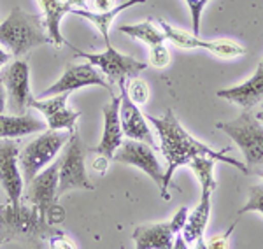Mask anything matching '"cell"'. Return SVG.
<instances>
[{
	"label": "cell",
	"instance_id": "cell-16",
	"mask_svg": "<svg viewBox=\"0 0 263 249\" xmlns=\"http://www.w3.org/2000/svg\"><path fill=\"white\" fill-rule=\"evenodd\" d=\"M102 114H104V133H102L99 146L93 149V153L112 158L118 147L123 144V130L120 123V97L112 95L111 102L105 104L104 109H102Z\"/></svg>",
	"mask_w": 263,
	"mask_h": 249
},
{
	"label": "cell",
	"instance_id": "cell-33",
	"mask_svg": "<svg viewBox=\"0 0 263 249\" xmlns=\"http://www.w3.org/2000/svg\"><path fill=\"white\" fill-rule=\"evenodd\" d=\"M53 239H57V237H53ZM57 240H58V239H57ZM60 240H65V237H62ZM51 246H53V247H60V244L54 242V240H51ZM65 247H74V244H72L70 240H67V242H65Z\"/></svg>",
	"mask_w": 263,
	"mask_h": 249
},
{
	"label": "cell",
	"instance_id": "cell-18",
	"mask_svg": "<svg viewBox=\"0 0 263 249\" xmlns=\"http://www.w3.org/2000/svg\"><path fill=\"white\" fill-rule=\"evenodd\" d=\"M216 95L219 99H224L227 102L240 105V107H244V111H249L256 104L263 102V63L256 67V72L248 81H244L239 86L219 90Z\"/></svg>",
	"mask_w": 263,
	"mask_h": 249
},
{
	"label": "cell",
	"instance_id": "cell-7",
	"mask_svg": "<svg viewBox=\"0 0 263 249\" xmlns=\"http://www.w3.org/2000/svg\"><path fill=\"white\" fill-rule=\"evenodd\" d=\"M158 25L162 27L165 37L181 49H205V51L214 53L216 56L228 58V60H230V58L242 56L246 53L244 46L235 41H228V39L203 41L198 35H195V33H188L186 30L172 27L171 23H167V21H163V20H158Z\"/></svg>",
	"mask_w": 263,
	"mask_h": 249
},
{
	"label": "cell",
	"instance_id": "cell-12",
	"mask_svg": "<svg viewBox=\"0 0 263 249\" xmlns=\"http://www.w3.org/2000/svg\"><path fill=\"white\" fill-rule=\"evenodd\" d=\"M58 167L60 162H51L48 167L42 170L30 181V189H28V198H30L32 205L37 209L41 218V223L48 226L46 216H48L49 209L57 204V189H58Z\"/></svg>",
	"mask_w": 263,
	"mask_h": 249
},
{
	"label": "cell",
	"instance_id": "cell-22",
	"mask_svg": "<svg viewBox=\"0 0 263 249\" xmlns=\"http://www.w3.org/2000/svg\"><path fill=\"white\" fill-rule=\"evenodd\" d=\"M120 32L132 37V39L144 42V44H147L149 48H155V46L163 44V42L167 41L162 27H156L151 20H146V21H142V23H135V25H121Z\"/></svg>",
	"mask_w": 263,
	"mask_h": 249
},
{
	"label": "cell",
	"instance_id": "cell-34",
	"mask_svg": "<svg viewBox=\"0 0 263 249\" xmlns=\"http://www.w3.org/2000/svg\"><path fill=\"white\" fill-rule=\"evenodd\" d=\"M74 7H84V4H86V0H69Z\"/></svg>",
	"mask_w": 263,
	"mask_h": 249
},
{
	"label": "cell",
	"instance_id": "cell-4",
	"mask_svg": "<svg viewBox=\"0 0 263 249\" xmlns=\"http://www.w3.org/2000/svg\"><path fill=\"white\" fill-rule=\"evenodd\" d=\"M70 132H62V130H48L41 133L37 139L25 147L20 153V168L23 179L27 183L35 177L42 168H46L58 156L62 147L67 144L70 139Z\"/></svg>",
	"mask_w": 263,
	"mask_h": 249
},
{
	"label": "cell",
	"instance_id": "cell-37",
	"mask_svg": "<svg viewBox=\"0 0 263 249\" xmlns=\"http://www.w3.org/2000/svg\"><path fill=\"white\" fill-rule=\"evenodd\" d=\"M261 176H263V174H261Z\"/></svg>",
	"mask_w": 263,
	"mask_h": 249
},
{
	"label": "cell",
	"instance_id": "cell-6",
	"mask_svg": "<svg viewBox=\"0 0 263 249\" xmlns=\"http://www.w3.org/2000/svg\"><path fill=\"white\" fill-rule=\"evenodd\" d=\"M58 167V189L57 197L60 198L63 193L72 189H93L95 186L88 179L86 168H84V153L83 144L78 133L70 135V142L60 160Z\"/></svg>",
	"mask_w": 263,
	"mask_h": 249
},
{
	"label": "cell",
	"instance_id": "cell-1",
	"mask_svg": "<svg viewBox=\"0 0 263 249\" xmlns=\"http://www.w3.org/2000/svg\"><path fill=\"white\" fill-rule=\"evenodd\" d=\"M147 121L153 123L156 133L160 137V149L165 156V162H167V170L163 174L162 186H160V193H162L163 200H168V186L172 183L174 172L182 165H188L190 160H193L195 156H211L216 162H224L228 165H233L235 168H239L242 174H249L246 163L239 162V160L227 156V153H230V147H224L221 151H216L213 147L205 146L203 142L197 141L192 133L186 132V128H182V125L179 123V120L174 114L172 109H167L163 112V116L156 118L147 114Z\"/></svg>",
	"mask_w": 263,
	"mask_h": 249
},
{
	"label": "cell",
	"instance_id": "cell-5",
	"mask_svg": "<svg viewBox=\"0 0 263 249\" xmlns=\"http://www.w3.org/2000/svg\"><path fill=\"white\" fill-rule=\"evenodd\" d=\"M70 49L76 56L86 58L91 65H95L109 79V83H120L125 79L135 78L147 67L146 62L137 60L130 54H123L118 49H114L111 44L105 46V51L102 53H84L81 49H76L74 46H70Z\"/></svg>",
	"mask_w": 263,
	"mask_h": 249
},
{
	"label": "cell",
	"instance_id": "cell-20",
	"mask_svg": "<svg viewBox=\"0 0 263 249\" xmlns=\"http://www.w3.org/2000/svg\"><path fill=\"white\" fill-rule=\"evenodd\" d=\"M146 0H126L123 4H118L114 9L111 11H105V12H95V11H90L86 7H72V14L79 16V18H84L88 20L90 23H93L97 27V30L100 32L102 39H104L105 46L111 44V39H109V30H111V25L114 18H116L120 12H123L125 9H130V7L137 6V4H144Z\"/></svg>",
	"mask_w": 263,
	"mask_h": 249
},
{
	"label": "cell",
	"instance_id": "cell-26",
	"mask_svg": "<svg viewBox=\"0 0 263 249\" xmlns=\"http://www.w3.org/2000/svg\"><path fill=\"white\" fill-rule=\"evenodd\" d=\"M188 4L190 16H192V30L195 35H198L200 32V20H202V12L205 9V6L211 0H184Z\"/></svg>",
	"mask_w": 263,
	"mask_h": 249
},
{
	"label": "cell",
	"instance_id": "cell-15",
	"mask_svg": "<svg viewBox=\"0 0 263 249\" xmlns=\"http://www.w3.org/2000/svg\"><path fill=\"white\" fill-rule=\"evenodd\" d=\"M120 86V123L123 135H126L132 141H141L146 144H153L151 128L147 125V118L142 114L139 105L132 102V99L126 93V79L118 83Z\"/></svg>",
	"mask_w": 263,
	"mask_h": 249
},
{
	"label": "cell",
	"instance_id": "cell-11",
	"mask_svg": "<svg viewBox=\"0 0 263 249\" xmlns=\"http://www.w3.org/2000/svg\"><path fill=\"white\" fill-rule=\"evenodd\" d=\"M2 83L6 86L7 105L12 114H23L30 107V65L27 60H14L4 69Z\"/></svg>",
	"mask_w": 263,
	"mask_h": 249
},
{
	"label": "cell",
	"instance_id": "cell-24",
	"mask_svg": "<svg viewBox=\"0 0 263 249\" xmlns=\"http://www.w3.org/2000/svg\"><path fill=\"white\" fill-rule=\"evenodd\" d=\"M126 93L132 99V102H135L137 105H144L149 99V86L147 83L141 78H130V83L126 86Z\"/></svg>",
	"mask_w": 263,
	"mask_h": 249
},
{
	"label": "cell",
	"instance_id": "cell-10",
	"mask_svg": "<svg viewBox=\"0 0 263 249\" xmlns=\"http://www.w3.org/2000/svg\"><path fill=\"white\" fill-rule=\"evenodd\" d=\"M84 86H102L112 95V90L109 86V83L102 78V74L97 70L95 65L88 63H69L63 70L57 83H53L49 88H46L44 91H41L39 99H46L51 95L58 93H72L76 90H81Z\"/></svg>",
	"mask_w": 263,
	"mask_h": 249
},
{
	"label": "cell",
	"instance_id": "cell-2",
	"mask_svg": "<svg viewBox=\"0 0 263 249\" xmlns=\"http://www.w3.org/2000/svg\"><path fill=\"white\" fill-rule=\"evenodd\" d=\"M0 44L11 53V56L20 58L39 46L51 44V39L41 16L14 7L0 23Z\"/></svg>",
	"mask_w": 263,
	"mask_h": 249
},
{
	"label": "cell",
	"instance_id": "cell-8",
	"mask_svg": "<svg viewBox=\"0 0 263 249\" xmlns=\"http://www.w3.org/2000/svg\"><path fill=\"white\" fill-rule=\"evenodd\" d=\"M23 174L20 168V147L9 139L0 142V184L9 198L12 213L21 210V193H23Z\"/></svg>",
	"mask_w": 263,
	"mask_h": 249
},
{
	"label": "cell",
	"instance_id": "cell-32",
	"mask_svg": "<svg viewBox=\"0 0 263 249\" xmlns=\"http://www.w3.org/2000/svg\"><path fill=\"white\" fill-rule=\"evenodd\" d=\"M9 60H11V53L7 51V49L4 48L2 44H0V69H2L4 65H7Z\"/></svg>",
	"mask_w": 263,
	"mask_h": 249
},
{
	"label": "cell",
	"instance_id": "cell-25",
	"mask_svg": "<svg viewBox=\"0 0 263 249\" xmlns=\"http://www.w3.org/2000/svg\"><path fill=\"white\" fill-rule=\"evenodd\" d=\"M260 213L263 214V184H254L249 189V197L248 202L244 204V207L239 209V216L244 213Z\"/></svg>",
	"mask_w": 263,
	"mask_h": 249
},
{
	"label": "cell",
	"instance_id": "cell-3",
	"mask_svg": "<svg viewBox=\"0 0 263 249\" xmlns=\"http://www.w3.org/2000/svg\"><path fill=\"white\" fill-rule=\"evenodd\" d=\"M216 126L230 135L233 142H237V146L240 147L249 174L253 168L263 165V126L253 112L244 111L235 120L223 121Z\"/></svg>",
	"mask_w": 263,
	"mask_h": 249
},
{
	"label": "cell",
	"instance_id": "cell-13",
	"mask_svg": "<svg viewBox=\"0 0 263 249\" xmlns=\"http://www.w3.org/2000/svg\"><path fill=\"white\" fill-rule=\"evenodd\" d=\"M111 160H114V162H118V163H126V165H134V167L141 168L144 174L149 176L158 186H162L165 170L162 168V165H160L151 144H146V142H141V141L123 142V144L118 147L116 153L112 155Z\"/></svg>",
	"mask_w": 263,
	"mask_h": 249
},
{
	"label": "cell",
	"instance_id": "cell-23",
	"mask_svg": "<svg viewBox=\"0 0 263 249\" xmlns=\"http://www.w3.org/2000/svg\"><path fill=\"white\" fill-rule=\"evenodd\" d=\"M214 158L211 156H195L193 160L188 162V167L195 172V176L200 181V186L205 189L214 191L216 189V179H214Z\"/></svg>",
	"mask_w": 263,
	"mask_h": 249
},
{
	"label": "cell",
	"instance_id": "cell-19",
	"mask_svg": "<svg viewBox=\"0 0 263 249\" xmlns=\"http://www.w3.org/2000/svg\"><path fill=\"white\" fill-rule=\"evenodd\" d=\"M42 9V21H44L46 32H48L51 44L62 48L65 44V39L62 35L60 25L62 20L67 14H70L72 11V4L69 0H37Z\"/></svg>",
	"mask_w": 263,
	"mask_h": 249
},
{
	"label": "cell",
	"instance_id": "cell-9",
	"mask_svg": "<svg viewBox=\"0 0 263 249\" xmlns=\"http://www.w3.org/2000/svg\"><path fill=\"white\" fill-rule=\"evenodd\" d=\"M188 218V209L181 207L172 216L171 221L156 223V225L137 226L134 232V244L137 249H168L174 247V240L181 234Z\"/></svg>",
	"mask_w": 263,
	"mask_h": 249
},
{
	"label": "cell",
	"instance_id": "cell-36",
	"mask_svg": "<svg viewBox=\"0 0 263 249\" xmlns=\"http://www.w3.org/2000/svg\"><path fill=\"white\" fill-rule=\"evenodd\" d=\"M260 63H263V60H261V62H260Z\"/></svg>",
	"mask_w": 263,
	"mask_h": 249
},
{
	"label": "cell",
	"instance_id": "cell-17",
	"mask_svg": "<svg viewBox=\"0 0 263 249\" xmlns=\"http://www.w3.org/2000/svg\"><path fill=\"white\" fill-rule=\"evenodd\" d=\"M211 189L202 188L200 204L195 207L186 218V223L181 230V237L184 239L186 246H197L200 249H207V244L203 242V232L209 223L211 216Z\"/></svg>",
	"mask_w": 263,
	"mask_h": 249
},
{
	"label": "cell",
	"instance_id": "cell-31",
	"mask_svg": "<svg viewBox=\"0 0 263 249\" xmlns=\"http://www.w3.org/2000/svg\"><path fill=\"white\" fill-rule=\"evenodd\" d=\"M7 107V93H6V86L2 83V78H0V114H4Z\"/></svg>",
	"mask_w": 263,
	"mask_h": 249
},
{
	"label": "cell",
	"instance_id": "cell-30",
	"mask_svg": "<svg viewBox=\"0 0 263 249\" xmlns=\"http://www.w3.org/2000/svg\"><path fill=\"white\" fill-rule=\"evenodd\" d=\"M116 6H118L116 0H93V11H95V12L111 11Z\"/></svg>",
	"mask_w": 263,
	"mask_h": 249
},
{
	"label": "cell",
	"instance_id": "cell-14",
	"mask_svg": "<svg viewBox=\"0 0 263 249\" xmlns=\"http://www.w3.org/2000/svg\"><path fill=\"white\" fill-rule=\"evenodd\" d=\"M70 93H58L51 95L46 99H32L30 107L39 111L42 116L46 118L49 130H67V132H76V123H78L81 112L72 111L67 107V100H69Z\"/></svg>",
	"mask_w": 263,
	"mask_h": 249
},
{
	"label": "cell",
	"instance_id": "cell-29",
	"mask_svg": "<svg viewBox=\"0 0 263 249\" xmlns=\"http://www.w3.org/2000/svg\"><path fill=\"white\" fill-rule=\"evenodd\" d=\"M109 160H111V158H107V156H104V155L95 156V158H93V162H91V168L97 172V174L104 176L105 172H107V168H109Z\"/></svg>",
	"mask_w": 263,
	"mask_h": 249
},
{
	"label": "cell",
	"instance_id": "cell-27",
	"mask_svg": "<svg viewBox=\"0 0 263 249\" xmlns=\"http://www.w3.org/2000/svg\"><path fill=\"white\" fill-rule=\"evenodd\" d=\"M149 65H153L155 69H165V67L171 63V53H168L167 46L158 44L155 48H149Z\"/></svg>",
	"mask_w": 263,
	"mask_h": 249
},
{
	"label": "cell",
	"instance_id": "cell-28",
	"mask_svg": "<svg viewBox=\"0 0 263 249\" xmlns=\"http://www.w3.org/2000/svg\"><path fill=\"white\" fill-rule=\"evenodd\" d=\"M233 228H235V223H232V225L228 226L227 232H223V234H219V235H214V237L211 239V242L207 244V249H224V247H230V242H228V239H230Z\"/></svg>",
	"mask_w": 263,
	"mask_h": 249
},
{
	"label": "cell",
	"instance_id": "cell-35",
	"mask_svg": "<svg viewBox=\"0 0 263 249\" xmlns=\"http://www.w3.org/2000/svg\"><path fill=\"white\" fill-rule=\"evenodd\" d=\"M254 116H256L260 121H263V111H261V112H258V114H254Z\"/></svg>",
	"mask_w": 263,
	"mask_h": 249
},
{
	"label": "cell",
	"instance_id": "cell-21",
	"mask_svg": "<svg viewBox=\"0 0 263 249\" xmlns=\"http://www.w3.org/2000/svg\"><path fill=\"white\" fill-rule=\"evenodd\" d=\"M46 125L42 120L35 118L33 114H9L4 116L0 114V141L2 139H18L25 137V135L42 132Z\"/></svg>",
	"mask_w": 263,
	"mask_h": 249
}]
</instances>
